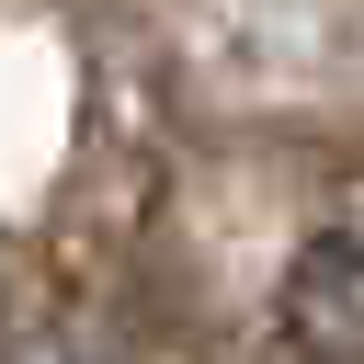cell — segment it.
Instances as JSON below:
<instances>
[{"instance_id":"obj_1","label":"cell","mask_w":364,"mask_h":364,"mask_svg":"<svg viewBox=\"0 0 364 364\" xmlns=\"http://www.w3.org/2000/svg\"><path fill=\"white\" fill-rule=\"evenodd\" d=\"M284 341H296V364H364V239H307L296 250Z\"/></svg>"}]
</instances>
